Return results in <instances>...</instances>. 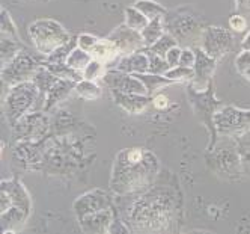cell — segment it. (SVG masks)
Listing matches in <instances>:
<instances>
[{
	"label": "cell",
	"instance_id": "obj_1",
	"mask_svg": "<svg viewBox=\"0 0 250 234\" xmlns=\"http://www.w3.org/2000/svg\"><path fill=\"white\" fill-rule=\"evenodd\" d=\"M175 195L169 189H154L137 200L128 211L133 231H166L175 214Z\"/></svg>",
	"mask_w": 250,
	"mask_h": 234
},
{
	"label": "cell",
	"instance_id": "obj_2",
	"mask_svg": "<svg viewBox=\"0 0 250 234\" xmlns=\"http://www.w3.org/2000/svg\"><path fill=\"white\" fill-rule=\"evenodd\" d=\"M158 168V159L151 151H146L144 160L130 162L122 150L115 160L110 187L118 195H125L144 189L154 182Z\"/></svg>",
	"mask_w": 250,
	"mask_h": 234
},
{
	"label": "cell",
	"instance_id": "obj_3",
	"mask_svg": "<svg viewBox=\"0 0 250 234\" xmlns=\"http://www.w3.org/2000/svg\"><path fill=\"white\" fill-rule=\"evenodd\" d=\"M30 211V195L20 180H2V186H0V222H2V231H19L27 222Z\"/></svg>",
	"mask_w": 250,
	"mask_h": 234
},
{
	"label": "cell",
	"instance_id": "obj_4",
	"mask_svg": "<svg viewBox=\"0 0 250 234\" xmlns=\"http://www.w3.org/2000/svg\"><path fill=\"white\" fill-rule=\"evenodd\" d=\"M40 95V88L35 85L33 80L14 85L6 89V94H3L2 107L11 127H14L15 122L26 114L38 111Z\"/></svg>",
	"mask_w": 250,
	"mask_h": 234
},
{
	"label": "cell",
	"instance_id": "obj_5",
	"mask_svg": "<svg viewBox=\"0 0 250 234\" xmlns=\"http://www.w3.org/2000/svg\"><path fill=\"white\" fill-rule=\"evenodd\" d=\"M27 32L33 47L42 56L51 55L53 51L71 41L68 30L53 19H40L32 22Z\"/></svg>",
	"mask_w": 250,
	"mask_h": 234
},
{
	"label": "cell",
	"instance_id": "obj_6",
	"mask_svg": "<svg viewBox=\"0 0 250 234\" xmlns=\"http://www.w3.org/2000/svg\"><path fill=\"white\" fill-rule=\"evenodd\" d=\"M11 129L19 142H37L48 136L50 117L44 111H33L21 117Z\"/></svg>",
	"mask_w": 250,
	"mask_h": 234
},
{
	"label": "cell",
	"instance_id": "obj_7",
	"mask_svg": "<svg viewBox=\"0 0 250 234\" xmlns=\"http://www.w3.org/2000/svg\"><path fill=\"white\" fill-rule=\"evenodd\" d=\"M40 67L41 64L23 50L11 62L2 67V85L11 88L23 82H30L33 80Z\"/></svg>",
	"mask_w": 250,
	"mask_h": 234
},
{
	"label": "cell",
	"instance_id": "obj_8",
	"mask_svg": "<svg viewBox=\"0 0 250 234\" xmlns=\"http://www.w3.org/2000/svg\"><path fill=\"white\" fill-rule=\"evenodd\" d=\"M165 27L166 30L173 35L178 43H194L196 40H201L202 32L199 29V23L193 17L184 14H175L169 17L165 15Z\"/></svg>",
	"mask_w": 250,
	"mask_h": 234
},
{
	"label": "cell",
	"instance_id": "obj_9",
	"mask_svg": "<svg viewBox=\"0 0 250 234\" xmlns=\"http://www.w3.org/2000/svg\"><path fill=\"white\" fill-rule=\"evenodd\" d=\"M104 86H107L110 91H121L130 94H145L148 95V89L139 77L134 74L124 73L119 70H107V73L101 79Z\"/></svg>",
	"mask_w": 250,
	"mask_h": 234
},
{
	"label": "cell",
	"instance_id": "obj_10",
	"mask_svg": "<svg viewBox=\"0 0 250 234\" xmlns=\"http://www.w3.org/2000/svg\"><path fill=\"white\" fill-rule=\"evenodd\" d=\"M230 47V35L228 30L212 26L207 27L201 37V48L214 59L223 58Z\"/></svg>",
	"mask_w": 250,
	"mask_h": 234
},
{
	"label": "cell",
	"instance_id": "obj_11",
	"mask_svg": "<svg viewBox=\"0 0 250 234\" xmlns=\"http://www.w3.org/2000/svg\"><path fill=\"white\" fill-rule=\"evenodd\" d=\"M107 38H110L116 44V47H118V50L121 53V56L131 55V53L139 51V50H144L146 47L145 41H144V37H142V33L139 30L131 29L130 26H127L125 23L118 26Z\"/></svg>",
	"mask_w": 250,
	"mask_h": 234
},
{
	"label": "cell",
	"instance_id": "obj_12",
	"mask_svg": "<svg viewBox=\"0 0 250 234\" xmlns=\"http://www.w3.org/2000/svg\"><path fill=\"white\" fill-rule=\"evenodd\" d=\"M109 207H112L110 198L107 196V193L101 189L87 192V193L82 195L79 200L74 201V213L79 219L84 218V216L91 214V213L109 209Z\"/></svg>",
	"mask_w": 250,
	"mask_h": 234
},
{
	"label": "cell",
	"instance_id": "obj_13",
	"mask_svg": "<svg viewBox=\"0 0 250 234\" xmlns=\"http://www.w3.org/2000/svg\"><path fill=\"white\" fill-rule=\"evenodd\" d=\"M196 64H194V79H193V89L196 91H205L208 89L209 79L216 70V61L208 53H205L201 47H196Z\"/></svg>",
	"mask_w": 250,
	"mask_h": 234
},
{
	"label": "cell",
	"instance_id": "obj_14",
	"mask_svg": "<svg viewBox=\"0 0 250 234\" xmlns=\"http://www.w3.org/2000/svg\"><path fill=\"white\" fill-rule=\"evenodd\" d=\"M115 221V211L112 207L104 209L95 213H91L84 216V218L79 219L82 231L87 234H103V233H109L110 227Z\"/></svg>",
	"mask_w": 250,
	"mask_h": 234
},
{
	"label": "cell",
	"instance_id": "obj_15",
	"mask_svg": "<svg viewBox=\"0 0 250 234\" xmlns=\"http://www.w3.org/2000/svg\"><path fill=\"white\" fill-rule=\"evenodd\" d=\"M115 103L130 115H140L144 114L148 106L152 104L151 95L145 94H130V93H121V91H112Z\"/></svg>",
	"mask_w": 250,
	"mask_h": 234
},
{
	"label": "cell",
	"instance_id": "obj_16",
	"mask_svg": "<svg viewBox=\"0 0 250 234\" xmlns=\"http://www.w3.org/2000/svg\"><path fill=\"white\" fill-rule=\"evenodd\" d=\"M73 91H76V83L74 82L59 79L47 91V94H45V103H44V109L42 111L47 112V114H50L53 109H56V107L61 103H63Z\"/></svg>",
	"mask_w": 250,
	"mask_h": 234
},
{
	"label": "cell",
	"instance_id": "obj_17",
	"mask_svg": "<svg viewBox=\"0 0 250 234\" xmlns=\"http://www.w3.org/2000/svg\"><path fill=\"white\" fill-rule=\"evenodd\" d=\"M115 68L119 71H124V73H128V74L149 73V56L145 48L134 51L131 55L122 56Z\"/></svg>",
	"mask_w": 250,
	"mask_h": 234
},
{
	"label": "cell",
	"instance_id": "obj_18",
	"mask_svg": "<svg viewBox=\"0 0 250 234\" xmlns=\"http://www.w3.org/2000/svg\"><path fill=\"white\" fill-rule=\"evenodd\" d=\"M91 55H92V59H97L107 65L112 61H115L118 56H121V53H119L116 44L110 38H104L97 43V46L91 51Z\"/></svg>",
	"mask_w": 250,
	"mask_h": 234
},
{
	"label": "cell",
	"instance_id": "obj_19",
	"mask_svg": "<svg viewBox=\"0 0 250 234\" xmlns=\"http://www.w3.org/2000/svg\"><path fill=\"white\" fill-rule=\"evenodd\" d=\"M45 68H48L53 74H55L56 77L62 79V80H69V82H80L83 79V73L82 71H77L74 68H71L66 62H59V64H51V62H44L42 64Z\"/></svg>",
	"mask_w": 250,
	"mask_h": 234
},
{
	"label": "cell",
	"instance_id": "obj_20",
	"mask_svg": "<svg viewBox=\"0 0 250 234\" xmlns=\"http://www.w3.org/2000/svg\"><path fill=\"white\" fill-rule=\"evenodd\" d=\"M142 37H144L145 46L149 47L152 46L155 41H158L160 38L166 33V27H165V17H158V19L149 20L148 26L140 32Z\"/></svg>",
	"mask_w": 250,
	"mask_h": 234
},
{
	"label": "cell",
	"instance_id": "obj_21",
	"mask_svg": "<svg viewBox=\"0 0 250 234\" xmlns=\"http://www.w3.org/2000/svg\"><path fill=\"white\" fill-rule=\"evenodd\" d=\"M136 77H139L142 82H144V85L146 86L148 89V95H154L158 89H162L165 86H169L172 83H175L173 80L167 79L166 76L163 74H154V73H137L134 74Z\"/></svg>",
	"mask_w": 250,
	"mask_h": 234
},
{
	"label": "cell",
	"instance_id": "obj_22",
	"mask_svg": "<svg viewBox=\"0 0 250 234\" xmlns=\"http://www.w3.org/2000/svg\"><path fill=\"white\" fill-rule=\"evenodd\" d=\"M23 50L24 48L20 41H15L11 38H2V41H0V61H2V67L11 62Z\"/></svg>",
	"mask_w": 250,
	"mask_h": 234
},
{
	"label": "cell",
	"instance_id": "obj_23",
	"mask_svg": "<svg viewBox=\"0 0 250 234\" xmlns=\"http://www.w3.org/2000/svg\"><path fill=\"white\" fill-rule=\"evenodd\" d=\"M76 93L79 97H82L83 100H87V101L98 100L103 94L101 86L97 85V82L86 80V79H82L80 82L76 83Z\"/></svg>",
	"mask_w": 250,
	"mask_h": 234
},
{
	"label": "cell",
	"instance_id": "obj_24",
	"mask_svg": "<svg viewBox=\"0 0 250 234\" xmlns=\"http://www.w3.org/2000/svg\"><path fill=\"white\" fill-rule=\"evenodd\" d=\"M124 15H125V24L139 32L144 30L149 23L148 17L144 12H140L136 6H128L124 11Z\"/></svg>",
	"mask_w": 250,
	"mask_h": 234
},
{
	"label": "cell",
	"instance_id": "obj_25",
	"mask_svg": "<svg viewBox=\"0 0 250 234\" xmlns=\"http://www.w3.org/2000/svg\"><path fill=\"white\" fill-rule=\"evenodd\" d=\"M92 61V55L89 51L80 48V47H74L73 50H71V53L68 55L66 58V64L71 67V68H74L77 71H82L83 73V70L89 65V62Z\"/></svg>",
	"mask_w": 250,
	"mask_h": 234
},
{
	"label": "cell",
	"instance_id": "obj_26",
	"mask_svg": "<svg viewBox=\"0 0 250 234\" xmlns=\"http://www.w3.org/2000/svg\"><path fill=\"white\" fill-rule=\"evenodd\" d=\"M134 6L140 12H144L149 20L158 19V17H165L167 14L166 8L163 5L157 3L155 0H136Z\"/></svg>",
	"mask_w": 250,
	"mask_h": 234
},
{
	"label": "cell",
	"instance_id": "obj_27",
	"mask_svg": "<svg viewBox=\"0 0 250 234\" xmlns=\"http://www.w3.org/2000/svg\"><path fill=\"white\" fill-rule=\"evenodd\" d=\"M0 33H2V38H11L15 41H20L17 26L12 20L11 14L5 8H2V11H0Z\"/></svg>",
	"mask_w": 250,
	"mask_h": 234
},
{
	"label": "cell",
	"instance_id": "obj_28",
	"mask_svg": "<svg viewBox=\"0 0 250 234\" xmlns=\"http://www.w3.org/2000/svg\"><path fill=\"white\" fill-rule=\"evenodd\" d=\"M175 46H178L176 38L173 37V35H170L169 32H166L158 41H155L152 46H149V47H146V48H148L151 53H154V55L165 58V56H166V53H167L172 47H175Z\"/></svg>",
	"mask_w": 250,
	"mask_h": 234
},
{
	"label": "cell",
	"instance_id": "obj_29",
	"mask_svg": "<svg viewBox=\"0 0 250 234\" xmlns=\"http://www.w3.org/2000/svg\"><path fill=\"white\" fill-rule=\"evenodd\" d=\"M165 76L167 79L173 80L175 83H178V82H193V79H194V68L176 65V67H172Z\"/></svg>",
	"mask_w": 250,
	"mask_h": 234
},
{
	"label": "cell",
	"instance_id": "obj_30",
	"mask_svg": "<svg viewBox=\"0 0 250 234\" xmlns=\"http://www.w3.org/2000/svg\"><path fill=\"white\" fill-rule=\"evenodd\" d=\"M105 73H107L105 64H103L97 59H92L91 62H89V65L83 70V79L97 82V80H101Z\"/></svg>",
	"mask_w": 250,
	"mask_h": 234
},
{
	"label": "cell",
	"instance_id": "obj_31",
	"mask_svg": "<svg viewBox=\"0 0 250 234\" xmlns=\"http://www.w3.org/2000/svg\"><path fill=\"white\" fill-rule=\"evenodd\" d=\"M148 56H149V73H154V74H166L167 71L170 70V65L167 64V61L162 56H157L154 53H151L146 47H145Z\"/></svg>",
	"mask_w": 250,
	"mask_h": 234
},
{
	"label": "cell",
	"instance_id": "obj_32",
	"mask_svg": "<svg viewBox=\"0 0 250 234\" xmlns=\"http://www.w3.org/2000/svg\"><path fill=\"white\" fill-rule=\"evenodd\" d=\"M98 41L100 40L97 37H94V35H91V33H80L79 37H77L76 44H77V47H80V48H83V50L91 53Z\"/></svg>",
	"mask_w": 250,
	"mask_h": 234
},
{
	"label": "cell",
	"instance_id": "obj_33",
	"mask_svg": "<svg viewBox=\"0 0 250 234\" xmlns=\"http://www.w3.org/2000/svg\"><path fill=\"white\" fill-rule=\"evenodd\" d=\"M194 64H196V51H194L193 48H190V47L183 48L181 58H180V65L193 68Z\"/></svg>",
	"mask_w": 250,
	"mask_h": 234
},
{
	"label": "cell",
	"instance_id": "obj_34",
	"mask_svg": "<svg viewBox=\"0 0 250 234\" xmlns=\"http://www.w3.org/2000/svg\"><path fill=\"white\" fill-rule=\"evenodd\" d=\"M181 53H183V48L180 46H175L172 47L167 53H166V56L165 59L167 61V64L172 67H176V65H180V58H181Z\"/></svg>",
	"mask_w": 250,
	"mask_h": 234
},
{
	"label": "cell",
	"instance_id": "obj_35",
	"mask_svg": "<svg viewBox=\"0 0 250 234\" xmlns=\"http://www.w3.org/2000/svg\"><path fill=\"white\" fill-rule=\"evenodd\" d=\"M235 67H237V70L240 71L241 74H244L246 71L250 68V51H247V50H244L241 55L237 58V61H235Z\"/></svg>",
	"mask_w": 250,
	"mask_h": 234
},
{
	"label": "cell",
	"instance_id": "obj_36",
	"mask_svg": "<svg viewBox=\"0 0 250 234\" xmlns=\"http://www.w3.org/2000/svg\"><path fill=\"white\" fill-rule=\"evenodd\" d=\"M229 26H230V29L232 30H235V32H243L246 27H247V22H246V19L243 15H232L230 19H229Z\"/></svg>",
	"mask_w": 250,
	"mask_h": 234
},
{
	"label": "cell",
	"instance_id": "obj_37",
	"mask_svg": "<svg viewBox=\"0 0 250 234\" xmlns=\"http://www.w3.org/2000/svg\"><path fill=\"white\" fill-rule=\"evenodd\" d=\"M152 106L155 107L157 111H165L166 107L169 106V98L165 94H157L152 98Z\"/></svg>",
	"mask_w": 250,
	"mask_h": 234
},
{
	"label": "cell",
	"instance_id": "obj_38",
	"mask_svg": "<svg viewBox=\"0 0 250 234\" xmlns=\"http://www.w3.org/2000/svg\"><path fill=\"white\" fill-rule=\"evenodd\" d=\"M237 6L243 9H250V0H235Z\"/></svg>",
	"mask_w": 250,
	"mask_h": 234
},
{
	"label": "cell",
	"instance_id": "obj_39",
	"mask_svg": "<svg viewBox=\"0 0 250 234\" xmlns=\"http://www.w3.org/2000/svg\"><path fill=\"white\" fill-rule=\"evenodd\" d=\"M243 50H247V51H250V32L246 35L244 40H243Z\"/></svg>",
	"mask_w": 250,
	"mask_h": 234
},
{
	"label": "cell",
	"instance_id": "obj_40",
	"mask_svg": "<svg viewBox=\"0 0 250 234\" xmlns=\"http://www.w3.org/2000/svg\"><path fill=\"white\" fill-rule=\"evenodd\" d=\"M244 74H246V77H247V79L250 80V68H249V70L246 71V73H244Z\"/></svg>",
	"mask_w": 250,
	"mask_h": 234
}]
</instances>
